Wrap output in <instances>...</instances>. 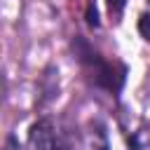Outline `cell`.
Returning a JSON list of instances; mask_svg holds the SVG:
<instances>
[{
    "label": "cell",
    "mask_w": 150,
    "mask_h": 150,
    "mask_svg": "<svg viewBox=\"0 0 150 150\" xmlns=\"http://www.w3.org/2000/svg\"><path fill=\"white\" fill-rule=\"evenodd\" d=\"M75 49H77V56H80L87 75L94 80L96 87H103V89H108V91H117V89L122 87V80H124V68H122V66L115 68V63L105 61V59H103L96 49H91L84 40H77V42H75Z\"/></svg>",
    "instance_id": "obj_1"
},
{
    "label": "cell",
    "mask_w": 150,
    "mask_h": 150,
    "mask_svg": "<svg viewBox=\"0 0 150 150\" xmlns=\"http://www.w3.org/2000/svg\"><path fill=\"white\" fill-rule=\"evenodd\" d=\"M68 131L52 117H40L28 131V150H68Z\"/></svg>",
    "instance_id": "obj_2"
},
{
    "label": "cell",
    "mask_w": 150,
    "mask_h": 150,
    "mask_svg": "<svg viewBox=\"0 0 150 150\" xmlns=\"http://www.w3.org/2000/svg\"><path fill=\"white\" fill-rule=\"evenodd\" d=\"M94 150H145L134 136H127L115 124H101L94 134Z\"/></svg>",
    "instance_id": "obj_3"
},
{
    "label": "cell",
    "mask_w": 150,
    "mask_h": 150,
    "mask_svg": "<svg viewBox=\"0 0 150 150\" xmlns=\"http://www.w3.org/2000/svg\"><path fill=\"white\" fill-rule=\"evenodd\" d=\"M138 30H141V35H143L145 40H150V14H141V19H138Z\"/></svg>",
    "instance_id": "obj_4"
},
{
    "label": "cell",
    "mask_w": 150,
    "mask_h": 150,
    "mask_svg": "<svg viewBox=\"0 0 150 150\" xmlns=\"http://www.w3.org/2000/svg\"><path fill=\"white\" fill-rule=\"evenodd\" d=\"M124 5H127V0H108V9H110L112 16H120L122 9H124Z\"/></svg>",
    "instance_id": "obj_5"
},
{
    "label": "cell",
    "mask_w": 150,
    "mask_h": 150,
    "mask_svg": "<svg viewBox=\"0 0 150 150\" xmlns=\"http://www.w3.org/2000/svg\"><path fill=\"white\" fill-rule=\"evenodd\" d=\"M0 101H2V77H0Z\"/></svg>",
    "instance_id": "obj_6"
},
{
    "label": "cell",
    "mask_w": 150,
    "mask_h": 150,
    "mask_svg": "<svg viewBox=\"0 0 150 150\" xmlns=\"http://www.w3.org/2000/svg\"><path fill=\"white\" fill-rule=\"evenodd\" d=\"M148 2H150V0H148Z\"/></svg>",
    "instance_id": "obj_7"
}]
</instances>
